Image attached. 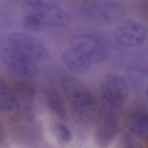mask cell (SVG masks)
I'll list each match as a JSON object with an SVG mask.
<instances>
[{"label": "cell", "mask_w": 148, "mask_h": 148, "mask_svg": "<svg viewBox=\"0 0 148 148\" xmlns=\"http://www.w3.org/2000/svg\"><path fill=\"white\" fill-rule=\"evenodd\" d=\"M61 86L79 117L85 123H92L97 116V106L96 99L90 92L71 76L62 78Z\"/></svg>", "instance_id": "obj_1"}, {"label": "cell", "mask_w": 148, "mask_h": 148, "mask_svg": "<svg viewBox=\"0 0 148 148\" xmlns=\"http://www.w3.org/2000/svg\"><path fill=\"white\" fill-rule=\"evenodd\" d=\"M82 14L89 21L97 24L109 25L116 23L124 16L125 8L119 1L90 0L82 6Z\"/></svg>", "instance_id": "obj_2"}, {"label": "cell", "mask_w": 148, "mask_h": 148, "mask_svg": "<svg viewBox=\"0 0 148 148\" xmlns=\"http://www.w3.org/2000/svg\"><path fill=\"white\" fill-rule=\"evenodd\" d=\"M102 110L117 112L125 103L129 90L126 80L116 73H110L101 82Z\"/></svg>", "instance_id": "obj_3"}, {"label": "cell", "mask_w": 148, "mask_h": 148, "mask_svg": "<svg viewBox=\"0 0 148 148\" xmlns=\"http://www.w3.org/2000/svg\"><path fill=\"white\" fill-rule=\"evenodd\" d=\"M26 3L36 14L43 28L64 27L71 21L69 14L56 5L39 0L27 1Z\"/></svg>", "instance_id": "obj_4"}, {"label": "cell", "mask_w": 148, "mask_h": 148, "mask_svg": "<svg viewBox=\"0 0 148 148\" xmlns=\"http://www.w3.org/2000/svg\"><path fill=\"white\" fill-rule=\"evenodd\" d=\"M7 46L26 55L36 62L46 58L47 50L44 43L34 36L21 32H14L8 38Z\"/></svg>", "instance_id": "obj_5"}, {"label": "cell", "mask_w": 148, "mask_h": 148, "mask_svg": "<svg viewBox=\"0 0 148 148\" xmlns=\"http://www.w3.org/2000/svg\"><path fill=\"white\" fill-rule=\"evenodd\" d=\"M116 41L125 47L135 48L144 44L147 38L145 27L142 24L131 20L120 22L113 31Z\"/></svg>", "instance_id": "obj_6"}, {"label": "cell", "mask_w": 148, "mask_h": 148, "mask_svg": "<svg viewBox=\"0 0 148 148\" xmlns=\"http://www.w3.org/2000/svg\"><path fill=\"white\" fill-rule=\"evenodd\" d=\"M2 57L8 69L17 76L32 78L38 74L36 61L9 47L4 49Z\"/></svg>", "instance_id": "obj_7"}, {"label": "cell", "mask_w": 148, "mask_h": 148, "mask_svg": "<svg viewBox=\"0 0 148 148\" xmlns=\"http://www.w3.org/2000/svg\"><path fill=\"white\" fill-rule=\"evenodd\" d=\"M71 45L86 55L92 63L101 62L105 59L108 53L104 43L93 34H78L72 39Z\"/></svg>", "instance_id": "obj_8"}, {"label": "cell", "mask_w": 148, "mask_h": 148, "mask_svg": "<svg viewBox=\"0 0 148 148\" xmlns=\"http://www.w3.org/2000/svg\"><path fill=\"white\" fill-rule=\"evenodd\" d=\"M118 130L117 112L102 110L96 132V143L102 148L112 141Z\"/></svg>", "instance_id": "obj_9"}, {"label": "cell", "mask_w": 148, "mask_h": 148, "mask_svg": "<svg viewBox=\"0 0 148 148\" xmlns=\"http://www.w3.org/2000/svg\"><path fill=\"white\" fill-rule=\"evenodd\" d=\"M127 125L132 133L142 139H148V110L138 108L128 116Z\"/></svg>", "instance_id": "obj_10"}, {"label": "cell", "mask_w": 148, "mask_h": 148, "mask_svg": "<svg viewBox=\"0 0 148 148\" xmlns=\"http://www.w3.org/2000/svg\"><path fill=\"white\" fill-rule=\"evenodd\" d=\"M62 60L68 69L76 73L85 72L92 63L86 55L72 47L63 53Z\"/></svg>", "instance_id": "obj_11"}, {"label": "cell", "mask_w": 148, "mask_h": 148, "mask_svg": "<svg viewBox=\"0 0 148 148\" xmlns=\"http://www.w3.org/2000/svg\"><path fill=\"white\" fill-rule=\"evenodd\" d=\"M18 108L15 94L5 82L0 83V108L3 112L14 111Z\"/></svg>", "instance_id": "obj_12"}, {"label": "cell", "mask_w": 148, "mask_h": 148, "mask_svg": "<svg viewBox=\"0 0 148 148\" xmlns=\"http://www.w3.org/2000/svg\"><path fill=\"white\" fill-rule=\"evenodd\" d=\"M45 94L50 108L53 112L62 118L66 116V111L63 99L59 92L52 88H47Z\"/></svg>", "instance_id": "obj_13"}, {"label": "cell", "mask_w": 148, "mask_h": 148, "mask_svg": "<svg viewBox=\"0 0 148 148\" xmlns=\"http://www.w3.org/2000/svg\"><path fill=\"white\" fill-rule=\"evenodd\" d=\"M35 92L34 86L28 81H20L16 84L15 96L26 108L32 106Z\"/></svg>", "instance_id": "obj_14"}, {"label": "cell", "mask_w": 148, "mask_h": 148, "mask_svg": "<svg viewBox=\"0 0 148 148\" xmlns=\"http://www.w3.org/2000/svg\"><path fill=\"white\" fill-rule=\"evenodd\" d=\"M55 133L58 138L64 143H67L71 140L72 134L68 127L64 125H57L54 129Z\"/></svg>", "instance_id": "obj_15"}, {"label": "cell", "mask_w": 148, "mask_h": 148, "mask_svg": "<svg viewBox=\"0 0 148 148\" xmlns=\"http://www.w3.org/2000/svg\"><path fill=\"white\" fill-rule=\"evenodd\" d=\"M146 97H147V99H148V86H147V87H146Z\"/></svg>", "instance_id": "obj_16"}, {"label": "cell", "mask_w": 148, "mask_h": 148, "mask_svg": "<svg viewBox=\"0 0 148 148\" xmlns=\"http://www.w3.org/2000/svg\"><path fill=\"white\" fill-rule=\"evenodd\" d=\"M145 7H146V12L148 13V4H147V5H146V6H145Z\"/></svg>", "instance_id": "obj_17"}, {"label": "cell", "mask_w": 148, "mask_h": 148, "mask_svg": "<svg viewBox=\"0 0 148 148\" xmlns=\"http://www.w3.org/2000/svg\"></svg>", "instance_id": "obj_18"}]
</instances>
